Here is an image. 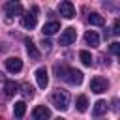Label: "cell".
I'll list each match as a JSON object with an SVG mask.
<instances>
[{
	"instance_id": "obj_1",
	"label": "cell",
	"mask_w": 120,
	"mask_h": 120,
	"mask_svg": "<svg viewBox=\"0 0 120 120\" xmlns=\"http://www.w3.org/2000/svg\"><path fill=\"white\" fill-rule=\"evenodd\" d=\"M56 77L69 82V84H81L82 82V71L68 68V66H56Z\"/></svg>"
},
{
	"instance_id": "obj_2",
	"label": "cell",
	"mask_w": 120,
	"mask_h": 120,
	"mask_svg": "<svg viewBox=\"0 0 120 120\" xmlns=\"http://www.w3.org/2000/svg\"><path fill=\"white\" fill-rule=\"evenodd\" d=\"M51 103L58 109V111H66L69 107V94L64 92V90H56L52 96H51Z\"/></svg>"
},
{
	"instance_id": "obj_3",
	"label": "cell",
	"mask_w": 120,
	"mask_h": 120,
	"mask_svg": "<svg viewBox=\"0 0 120 120\" xmlns=\"http://www.w3.org/2000/svg\"><path fill=\"white\" fill-rule=\"evenodd\" d=\"M107 88H109V82H107V79H103V77H94V79L90 81V90H92L94 94H103Z\"/></svg>"
},
{
	"instance_id": "obj_4",
	"label": "cell",
	"mask_w": 120,
	"mask_h": 120,
	"mask_svg": "<svg viewBox=\"0 0 120 120\" xmlns=\"http://www.w3.org/2000/svg\"><path fill=\"white\" fill-rule=\"evenodd\" d=\"M58 11H60V15L64 17V19H73L75 17V6L71 4V2H60V6H58Z\"/></svg>"
},
{
	"instance_id": "obj_5",
	"label": "cell",
	"mask_w": 120,
	"mask_h": 120,
	"mask_svg": "<svg viewBox=\"0 0 120 120\" xmlns=\"http://www.w3.org/2000/svg\"><path fill=\"white\" fill-rule=\"evenodd\" d=\"M75 38H77V32H75V28L69 26L60 34V45H71L75 41Z\"/></svg>"
},
{
	"instance_id": "obj_6",
	"label": "cell",
	"mask_w": 120,
	"mask_h": 120,
	"mask_svg": "<svg viewBox=\"0 0 120 120\" xmlns=\"http://www.w3.org/2000/svg\"><path fill=\"white\" fill-rule=\"evenodd\" d=\"M6 68H8L9 73H19L22 69V60L17 58V56H11V58L6 60Z\"/></svg>"
},
{
	"instance_id": "obj_7",
	"label": "cell",
	"mask_w": 120,
	"mask_h": 120,
	"mask_svg": "<svg viewBox=\"0 0 120 120\" xmlns=\"http://www.w3.org/2000/svg\"><path fill=\"white\" fill-rule=\"evenodd\" d=\"M36 81H38V86H39V88H47V84H49L47 68H38V69H36Z\"/></svg>"
},
{
	"instance_id": "obj_8",
	"label": "cell",
	"mask_w": 120,
	"mask_h": 120,
	"mask_svg": "<svg viewBox=\"0 0 120 120\" xmlns=\"http://www.w3.org/2000/svg\"><path fill=\"white\" fill-rule=\"evenodd\" d=\"M51 118V111H49V107H45V105H38L36 109H34V120H49Z\"/></svg>"
},
{
	"instance_id": "obj_9",
	"label": "cell",
	"mask_w": 120,
	"mask_h": 120,
	"mask_svg": "<svg viewBox=\"0 0 120 120\" xmlns=\"http://www.w3.org/2000/svg\"><path fill=\"white\" fill-rule=\"evenodd\" d=\"M22 6L19 4V2H8L6 4V13L9 15V17H13V15H22Z\"/></svg>"
},
{
	"instance_id": "obj_10",
	"label": "cell",
	"mask_w": 120,
	"mask_h": 120,
	"mask_svg": "<svg viewBox=\"0 0 120 120\" xmlns=\"http://www.w3.org/2000/svg\"><path fill=\"white\" fill-rule=\"evenodd\" d=\"M36 11H38V8H36ZM36 22H38V17H36L34 13H24V15H22V26H24V28L32 30V28L36 26Z\"/></svg>"
},
{
	"instance_id": "obj_11",
	"label": "cell",
	"mask_w": 120,
	"mask_h": 120,
	"mask_svg": "<svg viewBox=\"0 0 120 120\" xmlns=\"http://www.w3.org/2000/svg\"><path fill=\"white\" fill-rule=\"evenodd\" d=\"M107 112V101L105 99H98L94 103V109H92V114L94 116H103Z\"/></svg>"
},
{
	"instance_id": "obj_12",
	"label": "cell",
	"mask_w": 120,
	"mask_h": 120,
	"mask_svg": "<svg viewBox=\"0 0 120 120\" xmlns=\"http://www.w3.org/2000/svg\"><path fill=\"white\" fill-rule=\"evenodd\" d=\"M60 30V22H56V21H51V22H47V24H43V36H52V34H56Z\"/></svg>"
},
{
	"instance_id": "obj_13",
	"label": "cell",
	"mask_w": 120,
	"mask_h": 120,
	"mask_svg": "<svg viewBox=\"0 0 120 120\" xmlns=\"http://www.w3.org/2000/svg\"><path fill=\"white\" fill-rule=\"evenodd\" d=\"M84 41H86V45H90V47H98V45H99V36H98L94 30H88V32L84 34Z\"/></svg>"
},
{
	"instance_id": "obj_14",
	"label": "cell",
	"mask_w": 120,
	"mask_h": 120,
	"mask_svg": "<svg viewBox=\"0 0 120 120\" xmlns=\"http://www.w3.org/2000/svg\"><path fill=\"white\" fill-rule=\"evenodd\" d=\"M19 92V84L15 82V81H6V84H4V94L8 96V98H11V96H15Z\"/></svg>"
},
{
	"instance_id": "obj_15",
	"label": "cell",
	"mask_w": 120,
	"mask_h": 120,
	"mask_svg": "<svg viewBox=\"0 0 120 120\" xmlns=\"http://www.w3.org/2000/svg\"><path fill=\"white\" fill-rule=\"evenodd\" d=\"M24 45H26V52H28L34 60H38V58H39V51L36 49L34 41H32V39H24Z\"/></svg>"
},
{
	"instance_id": "obj_16",
	"label": "cell",
	"mask_w": 120,
	"mask_h": 120,
	"mask_svg": "<svg viewBox=\"0 0 120 120\" xmlns=\"http://www.w3.org/2000/svg\"><path fill=\"white\" fill-rule=\"evenodd\" d=\"M13 112H15L17 118H22L24 112H26V103H24V101H17L15 107H13Z\"/></svg>"
},
{
	"instance_id": "obj_17",
	"label": "cell",
	"mask_w": 120,
	"mask_h": 120,
	"mask_svg": "<svg viewBox=\"0 0 120 120\" xmlns=\"http://www.w3.org/2000/svg\"><path fill=\"white\" fill-rule=\"evenodd\" d=\"M86 109H88V98H86V96H79V98H77V111L84 112Z\"/></svg>"
},
{
	"instance_id": "obj_18",
	"label": "cell",
	"mask_w": 120,
	"mask_h": 120,
	"mask_svg": "<svg viewBox=\"0 0 120 120\" xmlns=\"http://www.w3.org/2000/svg\"><path fill=\"white\" fill-rule=\"evenodd\" d=\"M88 22L94 24V26H101V24H103V17L98 15V13H90V15H88Z\"/></svg>"
},
{
	"instance_id": "obj_19",
	"label": "cell",
	"mask_w": 120,
	"mask_h": 120,
	"mask_svg": "<svg viewBox=\"0 0 120 120\" xmlns=\"http://www.w3.org/2000/svg\"><path fill=\"white\" fill-rule=\"evenodd\" d=\"M79 58H81V62H82L84 66H92V54H90L88 51H81V52H79Z\"/></svg>"
},
{
	"instance_id": "obj_20",
	"label": "cell",
	"mask_w": 120,
	"mask_h": 120,
	"mask_svg": "<svg viewBox=\"0 0 120 120\" xmlns=\"http://www.w3.org/2000/svg\"><path fill=\"white\" fill-rule=\"evenodd\" d=\"M109 49H111V52H112V54L120 56V41H112V43L109 45Z\"/></svg>"
},
{
	"instance_id": "obj_21",
	"label": "cell",
	"mask_w": 120,
	"mask_h": 120,
	"mask_svg": "<svg viewBox=\"0 0 120 120\" xmlns=\"http://www.w3.org/2000/svg\"><path fill=\"white\" fill-rule=\"evenodd\" d=\"M112 32L120 36V19H116V21H114V26H112Z\"/></svg>"
},
{
	"instance_id": "obj_22",
	"label": "cell",
	"mask_w": 120,
	"mask_h": 120,
	"mask_svg": "<svg viewBox=\"0 0 120 120\" xmlns=\"http://www.w3.org/2000/svg\"><path fill=\"white\" fill-rule=\"evenodd\" d=\"M24 88H26V92H24V94H26V98H32V96H34V88H32V86H28V84H26Z\"/></svg>"
},
{
	"instance_id": "obj_23",
	"label": "cell",
	"mask_w": 120,
	"mask_h": 120,
	"mask_svg": "<svg viewBox=\"0 0 120 120\" xmlns=\"http://www.w3.org/2000/svg\"><path fill=\"white\" fill-rule=\"evenodd\" d=\"M0 81H4V73L2 71H0Z\"/></svg>"
},
{
	"instance_id": "obj_24",
	"label": "cell",
	"mask_w": 120,
	"mask_h": 120,
	"mask_svg": "<svg viewBox=\"0 0 120 120\" xmlns=\"http://www.w3.org/2000/svg\"><path fill=\"white\" fill-rule=\"evenodd\" d=\"M56 120H64V118H56Z\"/></svg>"
}]
</instances>
